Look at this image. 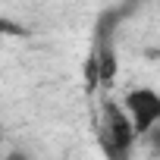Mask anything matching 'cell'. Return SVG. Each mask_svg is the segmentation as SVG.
<instances>
[{
    "mask_svg": "<svg viewBox=\"0 0 160 160\" xmlns=\"http://www.w3.org/2000/svg\"><path fill=\"white\" fill-rule=\"evenodd\" d=\"M138 129L126 110V104H116V101H104L101 104V148L107 157H126L135 144Z\"/></svg>",
    "mask_w": 160,
    "mask_h": 160,
    "instance_id": "6da1fadb",
    "label": "cell"
},
{
    "mask_svg": "<svg viewBox=\"0 0 160 160\" xmlns=\"http://www.w3.org/2000/svg\"><path fill=\"white\" fill-rule=\"evenodd\" d=\"M138 135H148L157 122H160V94L154 88H129L122 98Z\"/></svg>",
    "mask_w": 160,
    "mask_h": 160,
    "instance_id": "7a4b0ae2",
    "label": "cell"
},
{
    "mask_svg": "<svg viewBox=\"0 0 160 160\" xmlns=\"http://www.w3.org/2000/svg\"><path fill=\"white\" fill-rule=\"evenodd\" d=\"M148 141H151V154H157V157H160V122L148 132Z\"/></svg>",
    "mask_w": 160,
    "mask_h": 160,
    "instance_id": "3957f363",
    "label": "cell"
}]
</instances>
